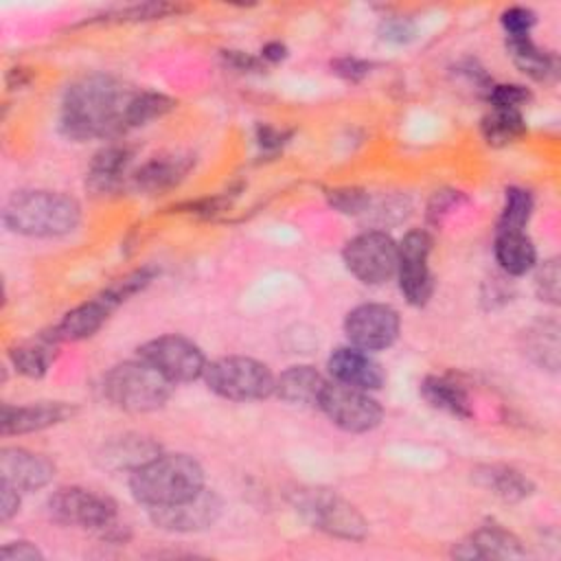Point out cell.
<instances>
[{
  "instance_id": "cell-1",
  "label": "cell",
  "mask_w": 561,
  "mask_h": 561,
  "mask_svg": "<svg viewBox=\"0 0 561 561\" xmlns=\"http://www.w3.org/2000/svg\"><path fill=\"white\" fill-rule=\"evenodd\" d=\"M138 88L107 72H90L61 94L57 125L59 131L75 142L114 140L131 131L129 107Z\"/></svg>"
},
{
  "instance_id": "cell-2",
  "label": "cell",
  "mask_w": 561,
  "mask_h": 561,
  "mask_svg": "<svg viewBox=\"0 0 561 561\" xmlns=\"http://www.w3.org/2000/svg\"><path fill=\"white\" fill-rule=\"evenodd\" d=\"M81 204L64 191L22 188L2 208V224L28 239H59L72 234L81 224Z\"/></svg>"
},
{
  "instance_id": "cell-3",
  "label": "cell",
  "mask_w": 561,
  "mask_h": 561,
  "mask_svg": "<svg viewBox=\"0 0 561 561\" xmlns=\"http://www.w3.org/2000/svg\"><path fill=\"white\" fill-rule=\"evenodd\" d=\"M127 486L131 497L149 511L195 495L206 486V473L191 454L160 451L129 473Z\"/></svg>"
},
{
  "instance_id": "cell-4",
  "label": "cell",
  "mask_w": 561,
  "mask_h": 561,
  "mask_svg": "<svg viewBox=\"0 0 561 561\" xmlns=\"http://www.w3.org/2000/svg\"><path fill=\"white\" fill-rule=\"evenodd\" d=\"M160 274V267L156 265H142L125 276L112 280L107 287H103L92 298L83 300L81 305L66 311L46 333L57 342H81L92 337L101 331V327L110 320V316L125 305L131 296L145 291L156 276Z\"/></svg>"
},
{
  "instance_id": "cell-5",
  "label": "cell",
  "mask_w": 561,
  "mask_h": 561,
  "mask_svg": "<svg viewBox=\"0 0 561 561\" xmlns=\"http://www.w3.org/2000/svg\"><path fill=\"white\" fill-rule=\"evenodd\" d=\"M103 399L116 410L147 414L160 410L173 392V383L140 357L125 359L105 370L101 379Z\"/></svg>"
},
{
  "instance_id": "cell-6",
  "label": "cell",
  "mask_w": 561,
  "mask_h": 561,
  "mask_svg": "<svg viewBox=\"0 0 561 561\" xmlns=\"http://www.w3.org/2000/svg\"><path fill=\"white\" fill-rule=\"evenodd\" d=\"M294 511L316 530L346 541H362L368 522L355 504L327 486H296L289 493Z\"/></svg>"
},
{
  "instance_id": "cell-7",
  "label": "cell",
  "mask_w": 561,
  "mask_h": 561,
  "mask_svg": "<svg viewBox=\"0 0 561 561\" xmlns=\"http://www.w3.org/2000/svg\"><path fill=\"white\" fill-rule=\"evenodd\" d=\"M204 383L226 401L248 403L274 397L276 375L272 368L248 355H224L206 364Z\"/></svg>"
},
{
  "instance_id": "cell-8",
  "label": "cell",
  "mask_w": 561,
  "mask_h": 561,
  "mask_svg": "<svg viewBox=\"0 0 561 561\" xmlns=\"http://www.w3.org/2000/svg\"><path fill=\"white\" fill-rule=\"evenodd\" d=\"M46 513L57 524L99 535L118 522V506L110 495L79 484L55 489L46 500Z\"/></svg>"
},
{
  "instance_id": "cell-9",
  "label": "cell",
  "mask_w": 561,
  "mask_h": 561,
  "mask_svg": "<svg viewBox=\"0 0 561 561\" xmlns=\"http://www.w3.org/2000/svg\"><path fill=\"white\" fill-rule=\"evenodd\" d=\"M399 245L397 241L379 228L357 232L342 248V261L351 276L362 285H383L397 274Z\"/></svg>"
},
{
  "instance_id": "cell-10",
  "label": "cell",
  "mask_w": 561,
  "mask_h": 561,
  "mask_svg": "<svg viewBox=\"0 0 561 561\" xmlns=\"http://www.w3.org/2000/svg\"><path fill=\"white\" fill-rule=\"evenodd\" d=\"M335 427L348 432V434H366L381 425L383 421V408L373 397V392L344 386L337 381H327V386L320 392L318 405H316Z\"/></svg>"
},
{
  "instance_id": "cell-11",
  "label": "cell",
  "mask_w": 561,
  "mask_h": 561,
  "mask_svg": "<svg viewBox=\"0 0 561 561\" xmlns=\"http://www.w3.org/2000/svg\"><path fill=\"white\" fill-rule=\"evenodd\" d=\"M136 357L158 368L173 386L202 379L208 364L204 351L180 333H164L142 342L136 348Z\"/></svg>"
},
{
  "instance_id": "cell-12",
  "label": "cell",
  "mask_w": 561,
  "mask_h": 561,
  "mask_svg": "<svg viewBox=\"0 0 561 561\" xmlns=\"http://www.w3.org/2000/svg\"><path fill=\"white\" fill-rule=\"evenodd\" d=\"M399 245L397 259V283L410 307H425L434 294V274L430 270L432 234L423 228L408 230Z\"/></svg>"
},
{
  "instance_id": "cell-13",
  "label": "cell",
  "mask_w": 561,
  "mask_h": 561,
  "mask_svg": "<svg viewBox=\"0 0 561 561\" xmlns=\"http://www.w3.org/2000/svg\"><path fill=\"white\" fill-rule=\"evenodd\" d=\"M342 327L351 346L379 353L399 340L401 316L388 302H362L344 316Z\"/></svg>"
},
{
  "instance_id": "cell-14",
  "label": "cell",
  "mask_w": 561,
  "mask_h": 561,
  "mask_svg": "<svg viewBox=\"0 0 561 561\" xmlns=\"http://www.w3.org/2000/svg\"><path fill=\"white\" fill-rule=\"evenodd\" d=\"M147 513L151 524L160 530L180 533V535L202 533L217 524V519L224 513V500L217 491L204 486L202 491H197L195 495L182 502L149 508Z\"/></svg>"
},
{
  "instance_id": "cell-15",
  "label": "cell",
  "mask_w": 561,
  "mask_h": 561,
  "mask_svg": "<svg viewBox=\"0 0 561 561\" xmlns=\"http://www.w3.org/2000/svg\"><path fill=\"white\" fill-rule=\"evenodd\" d=\"M195 153L191 151H164L151 156L140 167H134L129 173L127 191L156 197L178 188L188 173L195 169Z\"/></svg>"
},
{
  "instance_id": "cell-16",
  "label": "cell",
  "mask_w": 561,
  "mask_h": 561,
  "mask_svg": "<svg viewBox=\"0 0 561 561\" xmlns=\"http://www.w3.org/2000/svg\"><path fill=\"white\" fill-rule=\"evenodd\" d=\"M134 147L127 142H110L101 147L85 171V188L94 197H114L127 191L134 164Z\"/></svg>"
},
{
  "instance_id": "cell-17",
  "label": "cell",
  "mask_w": 561,
  "mask_h": 561,
  "mask_svg": "<svg viewBox=\"0 0 561 561\" xmlns=\"http://www.w3.org/2000/svg\"><path fill=\"white\" fill-rule=\"evenodd\" d=\"M55 462L33 449L7 445L0 451V480L15 486L20 493H33L53 482Z\"/></svg>"
},
{
  "instance_id": "cell-18",
  "label": "cell",
  "mask_w": 561,
  "mask_h": 561,
  "mask_svg": "<svg viewBox=\"0 0 561 561\" xmlns=\"http://www.w3.org/2000/svg\"><path fill=\"white\" fill-rule=\"evenodd\" d=\"M77 414V405L68 401H33L24 405L2 403L0 430L2 436H22L42 432L70 421Z\"/></svg>"
},
{
  "instance_id": "cell-19",
  "label": "cell",
  "mask_w": 561,
  "mask_h": 561,
  "mask_svg": "<svg viewBox=\"0 0 561 561\" xmlns=\"http://www.w3.org/2000/svg\"><path fill=\"white\" fill-rule=\"evenodd\" d=\"M329 377L337 383L362 388L368 392H377L386 383L383 366L373 357V353L362 351L357 346H337L327 357Z\"/></svg>"
},
{
  "instance_id": "cell-20",
  "label": "cell",
  "mask_w": 561,
  "mask_h": 561,
  "mask_svg": "<svg viewBox=\"0 0 561 561\" xmlns=\"http://www.w3.org/2000/svg\"><path fill=\"white\" fill-rule=\"evenodd\" d=\"M451 557L456 559H519L526 557L522 539L502 524L486 522L462 541L454 543Z\"/></svg>"
},
{
  "instance_id": "cell-21",
  "label": "cell",
  "mask_w": 561,
  "mask_h": 561,
  "mask_svg": "<svg viewBox=\"0 0 561 561\" xmlns=\"http://www.w3.org/2000/svg\"><path fill=\"white\" fill-rule=\"evenodd\" d=\"M160 451H162L160 443L153 440L151 436H145L138 432H125L103 443L99 451V465L110 471L131 473L134 469H138Z\"/></svg>"
},
{
  "instance_id": "cell-22",
  "label": "cell",
  "mask_w": 561,
  "mask_h": 561,
  "mask_svg": "<svg viewBox=\"0 0 561 561\" xmlns=\"http://www.w3.org/2000/svg\"><path fill=\"white\" fill-rule=\"evenodd\" d=\"M327 377L311 364H294L280 370L274 381V397L287 405L316 408Z\"/></svg>"
},
{
  "instance_id": "cell-23",
  "label": "cell",
  "mask_w": 561,
  "mask_h": 561,
  "mask_svg": "<svg viewBox=\"0 0 561 561\" xmlns=\"http://www.w3.org/2000/svg\"><path fill=\"white\" fill-rule=\"evenodd\" d=\"M473 480L478 486L495 495L506 504H519L535 493V482L519 469L502 462L480 465L473 469Z\"/></svg>"
},
{
  "instance_id": "cell-24",
  "label": "cell",
  "mask_w": 561,
  "mask_h": 561,
  "mask_svg": "<svg viewBox=\"0 0 561 561\" xmlns=\"http://www.w3.org/2000/svg\"><path fill=\"white\" fill-rule=\"evenodd\" d=\"M493 256L502 274L511 278H519L533 272L537 265V245L526 230H504L495 232L493 239Z\"/></svg>"
},
{
  "instance_id": "cell-25",
  "label": "cell",
  "mask_w": 561,
  "mask_h": 561,
  "mask_svg": "<svg viewBox=\"0 0 561 561\" xmlns=\"http://www.w3.org/2000/svg\"><path fill=\"white\" fill-rule=\"evenodd\" d=\"M504 48L515 68L528 79L548 83L559 77V57L552 50L541 48L530 35L506 37Z\"/></svg>"
},
{
  "instance_id": "cell-26",
  "label": "cell",
  "mask_w": 561,
  "mask_h": 561,
  "mask_svg": "<svg viewBox=\"0 0 561 561\" xmlns=\"http://www.w3.org/2000/svg\"><path fill=\"white\" fill-rule=\"evenodd\" d=\"M519 348L537 368L557 373L561 362V342L557 320H535L519 335Z\"/></svg>"
},
{
  "instance_id": "cell-27",
  "label": "cell",
  "mask_w": 561,
  "mask_h": 561,
  "mask_svg": "<svg viewBox=\"0 0 561 561\" xmlns=\"http://www.w3.org/2000/svg\"><path fill=\"white\" fill-rule=\"evenodd\" d=\"M419 392L425 399V403L434 410H440L449 416L465 419V421L473 416V405H471L469 392L451 377L425 375L423 381L419 383Z\"/></svg>"
},
{
  "instance_id": "cell-28",
  "label": "cell",
  "mask_w": 561,
  "mask_h": 561,
  "mask_svg": "<svg viewBox=\"0 0 561 561\" xmlns=\"http://www.w3.org/2000/svg\"><path fill=\"white\" fill-rule=\"evenodd\" d=\"M57 346L59 344L44 331L33 340L15 342L9 348L7 357H9V362H11V366L15 368L18 375L28 377V379H42L55 362Z\"/></svg>"
},
{
  "instance_id": "cell-29",
  "label": "cell",
  "mask_w": 561,
  "mask_h": 561,
  "mask_svg": "<svg viewBox=\"0 0 561 561\" xmlns=\"http://www.w3.org/2000/svg\"><path fill=\"white\" fill-rule=\"evenodd\" d=\"M526 118L522 110L489 107L480 118V134L489 147H508L526 134Z\"/></svg>"
},
{
  "instance_id": "cell-30",
  "label": "cell",
  "mask_w": 561,
  "mask_h": 561,
  "mask_svg": "<svg viewBox=\"0 0 561 561\" xmlns=\"http://www.w3.org/2000/svg\"><path fill=\"white\" fill-rule=\"evenodd\" d=\"M186 7L173 4V2H136L127 7H116L107 9L99 15H92L85 20V24H123V22H151V20H162L169 15H180L184 13Z\"/></svg>"
},
{
  "instance_id": "cell-31",
  "label": "cell",
  "mask_w": 561,
  "mask_h": 561,
  "mask_svg": "<svg viewBox=\"0 0 561 561\" xmlns=\"http://www.w3.org/2000/svg\"><path fill=\"white\" fill-rule=\"evenodd\" d=\"M535 213V197L524 186H506L504 188V204L500 217L495 221V232L504 230H526L530 217Z\"/></svg>"
},
{
  "instance_id": "cell-32",
  "label": "cell",
  "mask_w": 561,
  "mask_h": 561,
  "mask_svg": "<svg viewBox=\"0 0 561 561\" xmlns=\"http://www.w3.org/2000/svg\"><path fill=\"white\" fill-rule=\"evenodd\" d=\"M239 191H241V186H230L228 191H221V193H213V195H206L199 199H186L182 204H173V210L195 215L199 219H215V217L224 215L234 204V199L239 197Z\"/></svg>"
},
{
  "instance_id": "cell-33",
  "label": "cell",
  "mask_w": 561,
  "mask_h": 561,
  "mask_svg": "<svg viewBox=\"0 0 561 561\" xmlns=\"http://www.w3.org/2000/svg\"><path fill=\"white\" fill-rule=\"evenodd\" d=\"M324 199L329 208H333L340 215L362 217L368 210L373 195L362 186H335L324 191Z\"/></svg>"
},
{
  "instance_id": "cell-34",
  "label": "cell",
  "mask_w": 561,
  "mask_h": 561,
  "mask_svg": "<svg viewBox=\"0 0 561 561\" xmlns=\"http://www.w3.org/2000/svg\"><path fill=\"white\" fill-rule=\"evenodd\" d=\"M535 272V294L541 302L559 307L561 302V270H559V259L557 256H548L543 261H537V265L533 267Z\"/></svg>"
},
{
  "instance_id": "cell-35",
  "label": "cell",
  "mask_w": 561,
  "mask_h": 561,
  "mask_svg": "<svg viewBox=\"0 0 561 561\" xmlns=\"http://www.w3.org/2000/svg\"><path fill=\"white\" fill-rule=\"evenodd\" d=\"M467 202V195L458 188H440V191H434L427 206H425V219L430 226L434 228H440L443 221L456 210L460 208V204Z\"/></svg>"
},
{
  "instance_id": "cell-36",
  "label": "cell",
  "mask_w": 561,
  "mask_h": 561,
  "mask_svg": "<svg viewBox=\"0 0 561 561\" xmlns=\"http://www.w3.org/2000/svg\"><path fill=\"white\" fill-rule=\"evenodd\" d=\"M294 129L287 127H278V125H270V123H259L254 127V145L259 149L261 158H276L291 140Z\"/></svg>"
},
{
  "instance_id": "cell-37",
  "label": "cell",
  "mask_w": 561,
  "mask_h": 561,
  "mask_svg": "<svg viewBox=\"0 0 561 561\" xmlns=\"http://www.w3.org/2000/svg\"><path fill=\"white\" fill-rule=\"evenodd\" d=\"M489 107H513L522 110L526 103L533 101V92L524 83H493L484 94Z\"/></svg>"
},
{
  "instance_id": "cell-38",
  "label": "cell",
  "mask_w": 561,
  "mask_h": 561,
  "mask_svg": "<svg viewBox=\"0 0 561 561\" xmlns=\"http://www.w3.org/2000/svg\"><path fill=\"white\" fill-rule=\"evenodd\" d=\"M537 24V13L530 9V7H522V4H515V7H506L502 13H500V26L504 31L506 37H524V35H530V31L535 28Z\"/></svg>"
},
{
  "instance_id": "cell-39",
  "label": "cell",
  "mask_w": 561,
  "mask_h": 561,
  "mask_svg": "<svg viewBox=\"0 0 561 561\" xmlns=\"http://www.w3.org/2000/svg\"><path fill=\"white\" fill-rule=\"evenodd\" d=\"M379 39L388 44H408L416 37V24L408 15H386L379 22Z\"/></svg>"
},
{
  "instance_id": "cell-40",
  "label": "cell",
  "mask_w": 561,
  "mask_h": 561,
  "mask_svg": "<svg viewBox=\"0 0 561 561\" xmlns=\"http://www.w3.org/2000/svg\"><path fill=\"white\" fill-rule=\"evenodd\" d=\"M373 70V61L362 57H337L331 61V72L348 83H359Z\"/></svg>"
},
{
  "instance_id": "cell-41",
  "label": "cell",
  "mask_w": 561,
  "mask_h": 561,
  "mask_svg": "<svg viewBox=\"0 0 561 561\" xmlns=\"http://www.w3.org/2000/svg\"><path fill=\"white\" fill-rule=\"evenodd\" d=\"M219 57H221L226 68L237 70V72H256L259 75L267 68L259 55H252V53H245V50L228 48V50H221Z\"/></svg>"
},
{
  "instance_id": "cell-42",
  "label": "cell",
  "mask_w": 561,
  "mask_h": 561,
  "mask_svg": "<svg viewBox=\"0 0 561 561\" xmlns=\"http://www.w3.org/2000/svg\"><path fill=\"white\" fill-rule=\"evenodd\" d=\"M44 552L28 539L7 541L0 548V561H42Z\"/></svg>"
},
{
  "instance_id": "cell-43",
  "label": "cell",
  "mask_w": 561,
  "mask_h": 561,
  "mask_svg": "<svg viewBox=\"0 0 561 561\" xmlns=\"http://www.w3.org/2000/svg\"><path fill=\"white\" fill-rule=\"evenodd\" d=\"M20 504H22V493L15 486L0 480V522L7 524L9 519H13L20 511Z\"/></svg>"
},
{
  "instance_id": "cell-44",
  "label": "cell",
  "mask_w": 561,
  "mask_h": 561,
  "mask_svg": "<svg viewBox=\"0 0 561 561\" xmlns=\"http://www.w3.org/2000/svg\"><path fill=\"white\" fill-rule=\"evenodd\" d=\"M287 55H289V48H287V44L280 42V39H270V42H265V44L261 46V50H259V57L263 59L265 66L280 64V61L287 59Z\"/></svg>"
},
{
  "instance_id": "cell-45",
  "label": "cell",
  "mask_w": 561,
  "mask_h": 561,
  "mask_svg": "<svg viewBox=\"0 0 561 561\" xmlns=\"http://www.w3.org/2000/svg\"><path fill=\"white\" fill-rule=\"evenodd\" d=\"M4 81H7V88H9L11 92H15V90L26 88V85L33 81V72H31V68L13 66V68H9V70H7Z\"/></svg>"
}]
</instances>
